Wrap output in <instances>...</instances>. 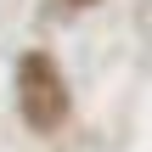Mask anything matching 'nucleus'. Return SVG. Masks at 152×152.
<instances>
[{
  "mask_svg": "<svg viewBox=\"0 0 152 152\" xmlns=\"http://www.w3.org/2000/svg\"><path fill=\"white\" fill-rule=\"evenodd\" d=\"M17 107L34 130H62L68 118V79L45 51H28L17 68Z\"/></svg>",
  "mask_w": 152,
  "mask_h": 152,
  "instance_id": "f257e3e1",
  "label": "nucleus"
},
{
  "mask_svg": "<svg viewBox=\"0 0 152 152\" xmlns=\"http://www.w3.org/2000/svg\"><path fill=\"white\" fill-rule=\"evenodd\" d=\"M73 6H90V0H73Z\"/></svg>",
  "mask_w": 152,
  "mask_h": 152,
  "instance_id": "f03ea898",
  "label": "nucleus"
}]
</instances>
